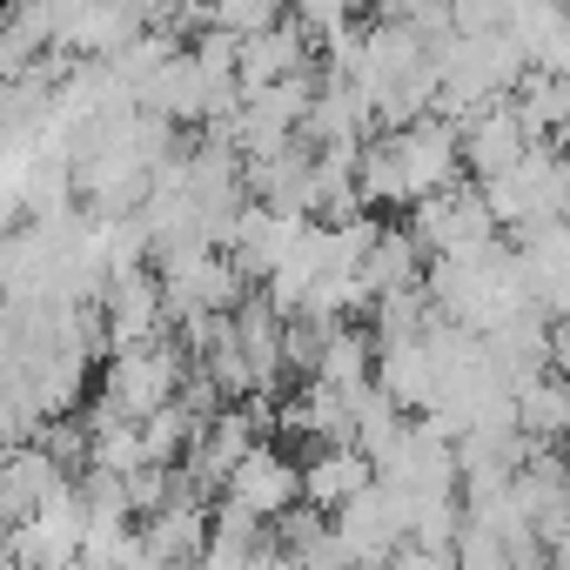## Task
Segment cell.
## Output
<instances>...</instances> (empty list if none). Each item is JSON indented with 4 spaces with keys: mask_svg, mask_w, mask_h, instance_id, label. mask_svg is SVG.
I'll return each instance as SVG.
<instances>
[{
    "mask_svg": "<svg viewBox=\"0 0 570 570\" xmlns=\"http://www.w3.org/2000/svg\"><path fill=\"white\" fill-rule=\"evenodd\" d=\"M175 396H181V356H175V350H161V343L115 350L108 383H101V410H108V416L141 423V416H155V410L175 403Z\"/></svg>",
    "mask_w": 570,
    "mask_h": 570,
    "instance_id": "cell-1",
    "label": "cell"
},
{
    "mask_svg": "<svg viewBox=\"0 0 570 570\" xmlns=\"http://www.w3.org/2000/svg\"><path fill=\"white\" fill-rule=\"evenodd\" d=\"M490 228H497V215H490V202H483V188H436V195H423L416 202V215H410V235L416 242H430L436 255H463V248H483L490 242Z\"/></svg>",
    "mask_w": 570,
    "mask_h": 570,
    "instance_id": "cell-2",
    "label": "cell"
},
{
    "mask_svg": "<svg viewBox=\"0 0 570 570\" xmlns=\"http://www.w3.org/2000/svg\"><path fill=\"white\" fill-rule=\"evenodd\" d=\"M235 75H242V95L309 75V28L303 21H275L262 35H242V68Z\"/></svg>",
    "mask_w": 570,
    "mask_h": 570,
    "instance_id": "cell-3",
    "label": "cell"
},
{
    "mask_svg": "<svg viewBox=\"0 0 570 570\" xmlns=\"http://www.w3.org/2000/svg\"><path fill=\"white\" fill-rule=\"evenodd\" d=\"M161 316H168L161 275H148V268H115L108 275V336H115V350L155 343V323Z\"/></svg>",
    "mask_w": 570,
    "mask_h": 570,
    "instance_id": "cell-4",
    "label": "cell"
},
{
    "mask_svg": "<svg viewBox=\"0 0 570 570\" xmlns=\"http://www.w3.org/2000/svg\"><path fill=\"white\" fill-rule=\"evenodd\" d=\"M228 497L268 523V517H282V510H289V503L303 497V470H296L289 456H282V450H262V443H255V450L228 470Z\"/></svg>",
    "mask_w": 570,
    "mask_h": 570,
    "instance_id": "cell-5",
    "label": "cell"
},
{
    "mask_svg": "<svg viewBox=\"0 0 570 570\" xmlns=\"http://www.w3.org/2000/svg\"><path fill=\"white\" fill-rule=\"evenodd\" d=\"M61 490H68V476H61L55 450H8L0 456V523H28Z\"/></svg>",
    "mask_w": 570,
    "mask_h": 570,
    "instance_id": "cell-6",
    "label": "cell"
},
{
    "mask_svg": "<svg viewBox=\"0 0 570 570\" xmlns=\"http://www.w3.org/2000/svg\"><path fill=\"white\" fill-rule=\"evenodd\" d=\"M135 108H148V115H161V121H208V75H202V61H195V55H175V61L141 88Z\"/></svg>",
    "mask_w": 570,
    "mask_h": 570,
    "instance_id": "cell-7",
    "label": "cell"
},
{
    "mask_svg": "<svg viewBox=\"0 0 570 570\" xmlns=\"http://www.w3.org/2000/svg\"><path fill=\"white\" fill-rule=\"evenodd\" d=\"M376 483V463L356 450V443H336V450H323L309 470H303V497L309 503H323V510H343L356 490H370Z\"/></svg>",
    "mask_w": 570,
    "mask_h": 570,
    "instance_id": "cell-8",
    "label": "cell"
},
{
    "mask_svg": "<svg viewBox=\"0 0 570 570\" xmlns=\"http://www.w3.org/2000/svg\"><path fill=\"white\" fill-rule=\"evenodd\" d=\"M289 8H296V21H303L309 35H323V41L356 21V0H289Z\"/></svg>",
    "mask_w": 570,
    "mask_h": 570,
    "instance_id": "cell-9",
    "label": "cell"
},
{
    "mask_svg": "<svg viewBox=\"0 0 570 570\" xmlns=\"http://www.w3.org/2000/svg\"><path fill=\"white\" fill-rule=\"evenodd\" d=\"M255 570H303L289 550H255Z\"/></svg>",
    "mask_w": 570,
    "mask_h": 570,
    "instance_id": "cell-10",
    "label": "cell"
}]
</instances>
